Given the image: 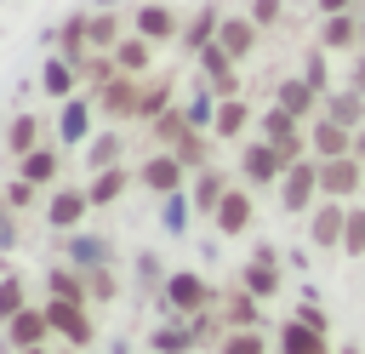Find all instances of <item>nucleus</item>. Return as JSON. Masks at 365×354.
Here are the masks:
<instances>
[{
  "instance_id": "obj_1",
  "label": "nucleus",
  "mask_w": 365,
  "mask_h": 354,
  "mask_svg": "<svg viewBox=\"0 0 365 354\" xmlns=\"http://www.w3.org/2000/svg\"><path fill=\"white\" fill-rule=\"evenodd\" d=\"M365 183V166L354 160V154H342V160H319V188L331 194V200H342V194H354Z\"/></svg>"
},
{
  "instance_id": "obj_2",
  "label": "nucleus",
  "mask_w": 365,
  "mask_h": 354,
  "mask_svg": "<svg viewBox=\"0 0 365 354\" xmlns=\"http://www.w3.org/2000/svg\"><path fill=\"white\" fill-rule=\"evenodd\" d=\"M279 183H285V188H279L285 211H302V206L314 200V188H319V160H297V166H291Z\"/></svg>"
},
{
  "instance_id": "obj_3",
  "label": "nucleus",
  "mask_w": 365,
  "mask_h": 354,
  "mask_svg": "<svg viewBox=\"0 0 365 354\" xmlns=\"http://www.w3.org/2000/svg\"><path fill=\"white\" fill-rule=\"evenodd\" d=\"M46 320H51V331H63L68 343H80V348L91 343V320H86V308H80V303L51 297V303H46Z\"/></svg>"
},
{
  "instance_id": "obj_4",
  "label": "nucleus",
  "mask_w": 365,
  "mask_h": 354,
  "mask_svg": "<svg viewBox=\"0 0 365 354\" xmlns=\"http://www.w3.org/2000/svg\"><path fill=\"white\" fill-rule=\"evenodd\" d=\"M240 166H245V177H251V183H274V177H285V171H291V166H285V154H279L274 143H251Z\"/></svg>"
},
{
  "instance_id": "obj_5",
  "label": "nucleus",
  "mask_w": 365,
  "mask_h": 354,
  "mask_svg": "<svg viewBox=\"0 0 365 354\" xmlns=\"http://www.w3.org/2000/svg\"><path fill=\"white\" fill-rule=\"evenodd\" d=\"M165 297H171V308H182V314H200V308L211 303V291H205L200 274H171V280H165Z\"/></svg>"
},
{
  "instance_id": "obj_6",
  "label": "nucleus",
  "mask_w": 365,
  "mask_h": 354,
  "mask_svg": "<svg viewBox=\"0 0 365 354\" xmlns=\"http://www.w3.org/2000/svg\"><path fill=\"white\" fill-rule=\"evenodd\" d=\"M143 188H154V194H177V188H182V160H177V154H154V160L143 166Z\"/></svg>"
},
{
  "instance_id": "obj_7",
  "label": "nucleus",
  "mask_w": 365,
  "mask_h": 354,
  "mask_svg": "<svg viewBox=\"0 0 365 354\" xmlns=\"http://www.w3.org/2000/svg\"><path fill=\"white\" fill-rule=\"evenodd\" d=\"M6 331H11V343H17V348H40V343H46V331H51V320H46V308H23L17 320H6Z\"/></svg>"
},
{
  "instance_id": "obj_8",
  "label": "nucleus",
  "mask_w": 365,
  "mask_h": 354,
  "mask_svg": "<svg viewBox=\"0 0 365 354\" xmlns=\"http://www.w3.org/2000/svg\"><path fill=\"white\" fill-rule=\"evenodd\" d=\"M211 217H217V228H222V234H240V228L251 223V194H245V188H228V194H222V206H217Z\"/></svg>"
},
{
  "instance_id": "obj_9",
  "label": "nucleus",
  "mask_w": 365,
  "mask_h": 354,
  "mask_svg": "<svg viewBox=\"0 0 365 354\" xmlns=\"http://www.w3.org/2000/svg\"><path fill=\"white\" fill-rule=\"evenodd\" d=\"M348 148H354L348 126H336V120H319V126H314V154H319V160H342Z\"/></svg>"
},
{
  "instance_id": "obj_10",
  "label": "nucleus",
  "mask_w": 365,
  "mask_h": 354,
  "mask_svg": "<svg viewBox=\"0 0 365 354\" xmlns=\"http://www.w3.org/2000/svg\"><path fill=\"white\" fill-rule=\"evenodd\" d=\"M279 354H325V331H314V325L291 320V325L279 331Z\"/></svg>"
},
{
  "instance_id": "obj_11",
  "label": "nucleus",
  "mask_w": 365,
  "mask_h": 354,
  "mask_svg": "<svg viewBox=\"0 0 365 354\" xmlns=\"http://www.w3.org/2000/svg\"><path fill=\"white\" fill-rule=\"evenodd\" d=\"M251 40H257V23H245V17H222L217 46H222L228 57H245V51H251Z\"/></svg>"
},
{
  "instance_id": "obj_12",
  "label": "nucleus",
  "mask_w": 365,
  "mask_h": 354,
  "mask_svg": "<svg viewBox=\"0 0 365 354\" xmlns=\"http://www.w3.org/2000/svg\"><path fill=\"white\" fill-rule=\"evenodd\" d=\"M86 206H91V194H80V188H63V194L46 206V217H51L57 228H74V223L86 217Z\"/></svg>"
},
{
  "instance_id": "obj_13",
  "label": "nucleus",
  "mask_w": 365,
  "mask_h": 354,
  "mask_svg": "<svg viewBox=\"0 0 365 354\" xmlns=\"http://www.w3.org/2000/svg\"><path fill=\"white\" fill-rule=\"evenodd\" d=\"M342 228H348L342 206H319L314 211V246H342Z\"/></svg>"
},
{
  "instance_id": "obj_14",
  "label": "nucleus",
  "mask_w": 365,
  "mask_h": 354,
  "mask_svg": "<svg viewBox=\"0 0 365 354\" xmlns=\"http://www.w3.org/2000/svg\"><path fill=\"white\" fill-rule=\"evenodd\" d=\"M205 74H211V86H217L222 97H234V57H228L222 46H205Z\"/></svg>"
},
{
  "instance_id": "obj_15",
  "label": "nucleus",
  "mask_w": 365,
  "mask_h": 354,
  "mask_svg": "<svg viewBox=\"0 0 365 354\" xmlns=\"http://www.w3.org/2000/svg\"><path fill=\"white\" fill-rule=\"evenodd\" d=\"M245 291H251V297H274V291H279V263H262V257H257V263L245 268Z\"/></svg>"
},
{
  "instance_id": "obj_16",
  "label": "nucleus",
  "mask_w": 365,
  "mask_h": 354,
  "mask_svg": "<svg viewBox=\"0 0 365 354\" xmlns=\"http://www.w3.org/2000/svg\"><path fill=\"white\" fill-rule=\"evenodd\" d=\"M114 63H120V74H143L148 69V40L137 34V40H120L114 46Z\"/></svg>"
},
{
  "instance_id": "obj_17",
  "label": "nucleus",
  "mask_w": 365,
  "mask_h": 354,
  "mask_svg": "<svg viewBox=\"0 0 365 354\" xmlns=\"http://www.w3.org/2000/svg\"><path fill=\"white\" fill-rule=\"evenodd\" d=\"M137 29H143V40H165L177 23H171V11H165V6H143V11H137Z\"/></svg>"
},
{
  "instance_id": "obj_18",
  "label": "nucleus",
  "mask_w": 365,
  "mask_h": 354,
  "mask_svg": "<svg viewBox=\"0 0 365 354\" xmlns=\"http://www.w3.org/2000/svg\"><path fill=\"white\" fill-rule=\"evenodd\" d=\"M137 103H143V97L131 91V80H114V86L103 91V108H108V114H120V120H125V114H137Z\"/></svg>"
},
{
  "instance_id": "obj_19",
  "label": "nucleus",
  "mask_w": 365,
  "mask_h": 354,
  "mask_svg": "<svg viewBox=\"0 0 365 354\" xmlns=\"http://www.w3.org/2000/svg\"><path fill=\"white\" fill-rule=\"evenodd\" d=\"M279 108H285V114H308V108H314V86H308V80H285V86H279Z\"/></svg>"
},
{
  "instance_id": "obj_20",
  "label": "nucleus",
  "mask_w": 365,
  "mask_h": 354,
  "mask_svg": "<svg viewBox=\"0 0 365 354\" xmlns=\"http://www.w3.org/2000/svg\"><path fill=\"white\" fill-rule=\"evenodd\" d=\"M331 120H336V126H359V120H365V97H359V91H336V97H331Z\"/></svg>"
},
{
  "instance_id": "obj_21",
  "label": "nucleus",
  "mask_w": 365,
  "mask_h": 354,
  "mask_svg": "<svg viewBox=\"0 0 365 354\" xmlns=\"http://www.w3.org/2000/svg\"><path fill=\"white\" fill-rule=\"evenodd\" d=\"M23 177H29V183H51V177H57V154H51V148H29V154H23Z\"/></svg>"
},
{
  "instance_id": "obj_22",
  "label": "nucleus",
  "mask_w": 365,
  "mask_h": 354,
  "mask_svg": "<svg viewBox=\"0 0 365 354\" xmlns=\"http://www.w3.org/2000/svg\"><path fill=\"white\" fill-rule=\"evenodd\" d=\"M34 137H40V120H34V114H23V120H11L6 148H11V154H29V148H34Z\"/></svg>"
},
{
  "instance_id": "obj_23",
  "label": "nucleus",
  "mask_w": 365,
  "mask_h": 354,
  "mask_svg": "<svg viewBox=\"0 0 365 354\" xmlns=\"http://www.w3.org/2000/svg\"><path fill=\"white\" fill-rule=\"evenodd\" d=\"M120 188H125V171L108 166V171H97V183H91L86 194H91V206H108V200H120Z\"/></svg>"
},
{
  "instance_id": "obj_24",
  "label": "nucleus",
  "mask_w": 365,
  "mask_h": 354,
  "mask_svg": "<svg viewBox=\"0 0 365 354\" xmlns=\"http://www.w3.org/2000/svg\"><path fill=\"white\" fill-rule=\"evenodd\" d=\"M154 348H160V354H188V348H194V331H188V325H160V331H154Z\"/></svg>"
},
{
  "instance_id": "obj_25",
  "label": "nucleus",
  "mask_w": 365,
  "mask_h": 354,
  "mask_svg": "<svg viewBox=\"0 0 365 354\" xmlns=\"http://www.w3.org/2000/svg\"><path fill=\"white\" fill-rule=\"evenodd\" d=\"M354 40H359V23H354L348 11L325 17V46H354Z\"/></svg>"
},
{
  "instance_id": "obj_26",
  "label": "nucleus",
  "mask_w": 365,
  "mask_h": 354,
  "mask_svg": "<svg viewBox=\"0 0 365 354\" xmlns=\"http://www.w3.org/2000/svg\"><path fill=\"white\" fill-rule=\"evenodd\" d=\"M262 137H268V143H285V137H297V114H285V108H268V114H262Z\"/></svg>"
},
{
  "instance_id": "obj_27",
  "label": "nucleus",
  "mask_w": 365,
  "mask_h": 354,
  "mask_svg": "<svg viewBox=\"0 0 365 354\" xmlns=\"http://www.w3.org/2000/svg\"><path fill=\"white\" fill-rule=\"evenodd\" d=\"M245 114H251V108H245V103H240V97H228V103H222V108H217V131H222V137H234V131H240V126H245Z\"/></svg>"
},
{
  "instance_id": "obj_28",
  "label": "nucleus",
  "mask_w": 365,
  "mask_h": 354,
  "mask_svg": "<svg viewBox=\"0 0 365 354\" xmlns=\"http://www.w3.org/2000/svg\"><path fill=\"white\" fill-rule=\"evenodd\" d=\"M342 251H348V257H365V211H348V228H342Z\"/></svg>"
},
{
  "instance_id": "obj_29",
  "label": "nucleus",
  "mask_w": 365,
  "mask_h": 354,
  "mask_svg": "<svg viewBox=\"0 0 365 354\" xmlns=\"http://www.w3.org/2000/svg\"><path fill=\"white\" fill-rule=\"evenodd\" d=\"M114 154H120V137H97V143H91V154H86V166H91V171H108V166H114Z\"/></svg>"
},
{
  "instance_id": "obj_30",
  "label": "nucleus",
  "mask_w": 365,
  "mask_h": 354,
  "mask_svg": "<svg viewBox=\"0 0 365 354\" xmlns=\"http://www.w3.org/2000/svg\"><path fill=\"white\" fill-rule=\"evenodd\" d=\"M51 291H57L63 303H80V297H86V280L68 274V268H57V274H51Z\"/></svg>"
},
{
  "instance_id": "obj_31",
  "label": "nucleus",
  "mask_w": 365,
  "mask_h": 354,
  "mask_svg": "<svg viewBox=\"0 0 365 354\" xmlns=\"http://www.w3.org/2000/svg\"><path fill=\"white\" fill-rule=\"evenodd\" d=\"M222 194H228V188H222V177H217V171H205V177H200V188H194V200H200V206H211V211L222 206Z\"/></svg>"
},
{
  "instance_id": "obj_32",
  "label": "nucleus",
  "mask_w": 365,
  "mask_h": 354,
  "mask_svg": "<svg viewBox=\"0 0 365 354\" xmlns=\"http://www.w3.org/2000/svg\"><path fill=\"white\" fill-rule=\"evenodd\" d=\"M68 251H74V263H80V268H103V257H108V251H103V240H74Z\"/></svg>"
},
{
  "instance_id": "obj_33",
  "label": "nucleus",
  "mask_w": 365,
  "mask_h": 354,
  "mask_svg": "<svg viewBox=\"0 0 365 354\" xmlns=\"http://www.w3.org/2000/svg\"><path fill=\"white\" fill-rule=\"evenodd\" d=\"M17 314H23V285L0 280V320H17Z\"/></svg>"
},
{
  "instance_id": "obj_34",
  "label": "nucleus",
  "mask_w": 365,
  "mask_h": 354,
  "mask_svg": "<svg viewBox=\"0 0 365 354\" xmlns=\"http://www.w3.org/2000/svg\"><path fill=\"white\" fill-rule=\"evenodd\" d=\"M217 29H222V23H217V17H211V11H200V17H194V29H188V46H200V51H205V46H211V34H217Z\"/></svg>"
},
{
  "instance_id": "obj_35",
  "label": "nucleus",
  "mask_w": 365,
  "mask_h": 354,
  "mask_svg": "<svg viewBox=\"0 0 365 354\" xmlns=\"http://www.w3.org/2000/svg\"><path fill=\"white\" fill-rule=\"evenodd\" d=\"M222 354H262V337L257 331H234V337H222Z\"/></svg>"
},
{
  "instance_id": "obj_36",
  "label": "nucleus",
  "mask_w": 365,
  "mask_h": 354,
  "mask_svg": "<svg viewBox=\"0 0 365 354\" xmlns=\"http://www.w3.org/2000/svg\"><path fill=\"white\" fill-rule=\"evenodd\" d=\"M80 131H86V103H68V108H63V137L74 143Z\"/></svg>"
},
{
  "instance_id": "obj_37",
  "label": "nucleus",
  "mask_w": 365,
  "mask_h": 354,
  "mask_svg": "<svg viewBox=\"0 0 365 354\" xmlns=\"http://www.w3.org/2000/svg\"><path fill=\"white\" fill-rule=\"evenodd\" d=\"M274 17H279V0H251V23L257 29H268Z\"/></svg>"
},
{
  "instance_id": "obj_38",
  "label": "nucleus",
  "mask_w": 365,
  "mask_h": 354,
  "mask_svg": "<svg viewBox=\"0 0 365 354\" xmlns=\"http://www.w3.org/2000/svg\"><path fill=\"white\" fill-rule=\"evenodd\" d=\"M46 91H57V97L68 91V69L63 63H46Z\"/></svg>"
},
{
  "instance_id": "obj_39",
  "label": "nucleus",
  "mask_w": 365,
  "mask_h": 354,
  "mask_svg": "<svg viewBox=\"0 0 365 354\" xmlns=\"http://www.w3.org/2000/svg\"><path fill=\"white\" fill-rule=\"evenodd\" d=\"M165 223H171V228H182V223H188V200H182V194H171V200H165Z\"/></svg>"
},
{
  "instance_id": "obj_40",
  "label": "nucleus",
  "mask_w": 365,
  "mask_h": 354,
  "mask_svg": "<svg viewBox=\"0 0 365 354\" xmlns=\"http://www.w3.org/2000/svg\"><path fill=\"white\" fill-rule=\"evenodd\" d=\"M6 200H11V206H29V200H34V183H29V177H17V183L6 188Z\"/></svg>"
},
{
  "instance_id": "obj_41",
  "label": "nucleus",
  "mask_w": 365,
  "mask_h": 354,
  "mask_svg": "<svg viewBox=\"0 0 365 354\" xmlns=\"http://www.w3.org/2000/svg\"><path fill=\"white\" fill-rule=\"evenodd\" d=\"M251 314H257V308H251V297H228V320H240V325H251Z\"/></svg>"
},
{
  "instance_id": "obj_42",
  "label": "nucleus",
  "mask_w": 365,
  "mask_h": 354,
  "mask_svg": "<svg viewBox=\"0 0 365 354\" xmlns=\"http://www.w3.org/2000/svg\"><path fill=\"white\" fill-rule=\"evenodd\" d=\"M86 291H91V297H114V280H108V274H103V268H97V274H91V280H86Z\"/></svg>"
},
{
  "instance_id": "obj_43",
  "label": "nucleus",
  "mask_w": 365,
  "mask_h": 354,
  "mask_svg": "<svg viewBox=\"0 0 365 354\" xmlns=\"http://www.w3.org/2000/svg\"><path fill=\"white\" fill-rule=\"evenodd\" d=\"M297 320H302V325H314V331H325V314H319L314 303H302V314H297Z\"/></svg>"
},
{
  "instance_id": "obj_44",
  "label": "nucleus",
  "mask_w": 365,
  "mask_h": 354,
  "mask_svg": "<svg viewBox=\"0 0 365 354\" xmlns=\"http://www.w3.org/2000/svg\"><path fill=\"white\" fill-rule=\"evenodd\" d=\"M86 29H91V40H114V23H108V17H97V23H86Z\"/></svg>"
},
{
  "instance_id": "obj_45",
  "label": "nucleus",
  "mask_w": 365,
  "mask_h": 354,
  "mask_svg": "<svg viewBox=\"0 0 365 354\" xmlns=\"http://www.w3.org/2000/svg\"><path fill=\"white\" fill-rule=\"evenodd\" d=\"M308 86H314V91L325 86V57H314V63H308Z\"/></svg>"
},
{
  "instance_id": "obj_46",
  "label": "nucleus",
  "mask_w": 365,
  "mask_h": 354,
  "mask_svg": "<svg viewBox=\"0 0 365 354\" xmlns=\"http://www.w3.org/2000/svg\"><path fill=\"white\" fill-rule=\"evenodd\" d=\"M348 6H354V0H319V11H325V17H336V11H348Z\"/></svg>"
},
{
  "instance_id": "obj_47",
  "label": "nucleus",
  "mask_w": 365,
  "mask_h": 354,
  "mask_svg": "<svg viewBox=\"0 0 365 354\" xmlns=\"http://www.w3.org/2000/svg\"><path fill=\"white\" fill-rule=\"evenodd\" d=\"M354 91L365 97V57H359V69H354Z\"/></svg>"
},
{
  "instance_id": "obj_48",
  "label": "nucleus",
  "mask_w": 365,
  "mask_h": 354,
  "mask_svg": "<svg viewBox=\"0 0 365 354\" xmlns=\"http://www.w3.org/2000/svg\"><path fill=\"white\" fill-rule=\"evenodd\" d=\"M354 154H359V160H365V126H359V131H354Z\"/></svg>"
},
{
  "instance_id": "obj_49",
  "label": "nucleus",
  "mask_w": 365,
  "mask_h": 354,
  "mask_svg": "<svg viewBox=\"0 0 365 354\" xmlns=\"http://www.w3.org/2000/svg\"><path fill=\"white\" fill-rule=\"evenodd\" d=\"M23 354H46V348H23Z\"/></svg>"
},
{
  "instance_id": "obj_50",
  "label": "nucleus",
  "mask_w": 365,
  "mask_h": 354,
  "mask_svg": "<svg viewBox=\"0 0 365 354\" xmlns=\"http://www.w3.org/2000/svg\"><path fill=\"white\" fill-rule=\"evenodd\" d=\"M359 46H365V23H359Z\"/></svg>"
}]
</instances>
